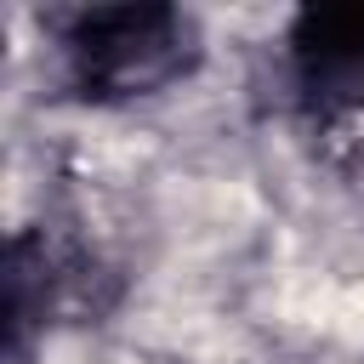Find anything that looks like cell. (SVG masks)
<instances>
[{"label":"cell","mask_w":364,"mask_h":364,"mask_svg":"<svg viewBox=\"0 0 364 364\" xmlns=\"http://www.w3.org/2000/svg\"><path fill=\"white\" fill-rule=\"evenodd\" d=\"M68 74L97 102H125L171 85L193 63V23L171 6H97L68 17Z\"/></svg>","instance_id":"1"},{"label":"cell","mask_w":364,"mask_h":364,"mask_svg":"<svg viewBox=\"0 0 364 364\" xmlns=\"http://www.w3.org/2000/svg\"><path fill=\"white\" fill-rule=\"evenodd\" d=\"M296 91L318 119L364 114V6L301 11L290 34Z\"/></svg>","instance_id":"2"}]
</instances>
